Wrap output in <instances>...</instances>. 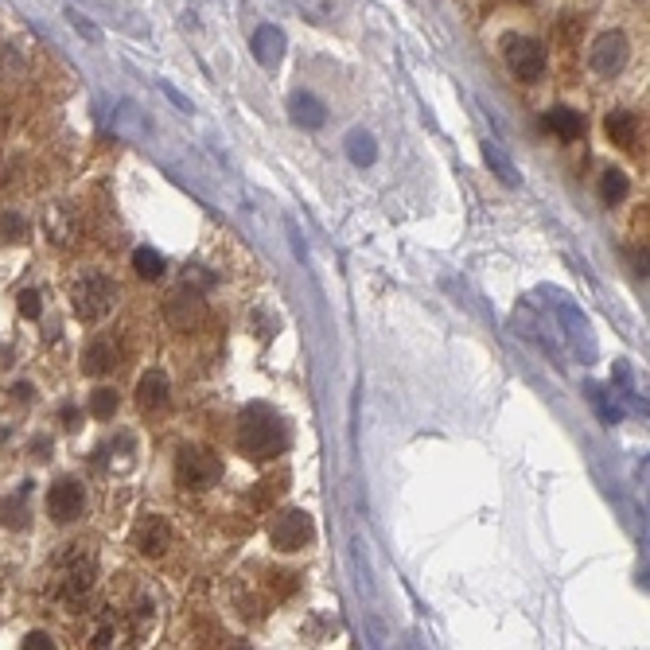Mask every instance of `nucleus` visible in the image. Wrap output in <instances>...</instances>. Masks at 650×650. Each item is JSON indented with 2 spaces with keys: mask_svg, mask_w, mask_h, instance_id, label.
Segmentation results:
<instances>
[{
  "mask_svg": "<svg viewBox=\"0 0 650 650\" xmlns=\"http://www.w3.org/2000/svg\"><path fill=\"white\" fill-rule=\"evenodd\" d=\"M289 110H292V121L301 125V129H323V121H328V106H323L316 94H308V90L292 94Z\"/></svg>",
  "mask_w": 650,
  "mask_h": 650,
  "instance_id": "obj_14",
  "label": "nucleus"
},
{
  "mask_svg": "<svg viewBox=\"0 0 650 650\" xmlns=\"http://www.w3.org/2000/svg\"><path fill=\"white\" fill-rule=\"evenodd\" d=\"M627 191H631V184H627V176H623L619 167H612V172L600 176V199H604L607 206L623 203V199H627Z\"/></svg>",
  "mask_w": 650,
  "mask_h": 650,
  "instance_id": "obj_20",
  "label": "nucleus"
},
{
  "mask_svg": "<svg viewBox=\"0 0 650 650\" xmlns=\"http://www.w3.org/2000/svg\"><path fill=\"white\" fill-rule=\"evenodd\" d=\"M167 401H172V378H167L164 370H145L137 382V406L145 413H160L167 409Z\"/></svg>",
  "mask_w": 650,
  "mask_h": 650,
  "instance_id": "obj_10",
  "label": "nucleus"
},
{
  "mask_svg": "<svg viewBox=\"0 0 650 650\" xmlns=\"http://www.w3.org/2000/svg\"><path fill=\"white\" fill-rule=\"evenodd\" d=\"M311 538H316V530H311V518L304 511H284L269 526V541L281 553H301L311 545Z\"/></svg>",
  "mask_w": 650,
  "mask_h": 650,
  "instance_id": "obj_6",
  "label": "nucleus"
},
{
  "mask_svg": "<svg viewBox=\"0 0 650 650\" xmlns=\"http://www.w3.org/2000/svg\"><path fill=\"white\" fill-rule=\"evenodd\" d=\"M541 125L550 129L553 137H561V140H577V137H584V113H580V110H569V106L545 110Z\"/></svg>",
  "mask_w": 650,
  "mask_h": 650,
  "instance_id": "obj_13",
  "label": "nucleus"
},
{
  "mask_svg": "<svg viewBox=\"0 0 650 650\" xmlns=\"http://www.w3.org/2000/svg\"><path fill=\"white\" fill-rule=\"evenodd\" d=\"M12 397H16V401H32V386H28V382L12 386Z\"/></svg>",
  "mask_w": 650,
  "mask_h": 650,
  "instance_id": "obj_28",
  "label": "nucleus"
},
{
  "mask_svg": "<svg viewBox=\"0 0 650 650\" xmlns=\"http://www.w3.org/2000/svg\"><path fill=\"white\" fill-rule=\"evenodd\" d=\"M20 646H24V650H51V646H55V639H51L47 631H28Z\"/></svg>",
  "mask_w": 650,
  "mask_h": 650,
  "instance_id": "obj_24",
  "label": "nucleus"
},
{
  "mask_svg": "<svg viewBox=\"0 0 650 650\" xmlns=\"http://www.w3.org/2000/svg\"><path fill=\"white\" fill-rule=\"evenodd\" d=\"M347 156H350V164L355 167H370L374 160H378V140H374L367 129H355V133L347 137Z\"/></svg>",
  "mask_w": 650,
  "mask_h": 650,
  "instance_id": "obj_18",
  "label": "nucleus"
},
{
  "mask_svg": "<svg viewBox=\"0 0 650 650\" xmlns=\"http://www.w3.org/2000/svg\"><path fill=\"white\" fill-rule=\"evenodd\" d=\"M604 129H607V137H612V145L627 148V152L635 148V140H639V117L627 113V110H612V113H607Z\"/></svg>",
  "mask_w": 650,
  "mask_h": 650,
  "instance_id": "obj_15",
  "label": "nucleus"
},
{
  "mask_svg": "<svg viewBox=\"0 0 650 650\" xmlns=\"http://www.w3.org/2000/svg\"><path fill=\"white\" fill-rule=\"evenodd\" d=\"M47 514L55 526H71L78 518L86 514V491L78 479H59V483H51L47 491Z\"/></svg>",
  "mask_w": 650,
  "mask_h": 650,
  "instance_id": "obj_7",
  "label": "nucleus"
},
{
  "mask_svg": "<svg viewBox=\"0 0 650 650\" xmlns=\"http://www.w3.org/2000/svg\"><path fill=\"white\" fill-rule=\"evenodd\" d=\"M133 550L140 557H148V561L164 557L167 550H172V522H167L164 514H145L137 522V530H133Z\"/></svg>",
  "mask_w": 650,
  "mask_h": 650,
  "instance_id": "obj_8",
  "label": "nucleus"
},
{
  "mask_svg": "<svg viewBox=\"0 0 650 650\" xmlns=\"http://www.w3.org/2000/svg\"><path fill=\"white\" fill-rule=\"evenodd\" d=\"M483 160H487V167L502 179L506 187H518V184H522V176H518V167L511 164V156H506V152L495 145V140H483Z\"/></svg>",
  "mask_w": 650,
  "mask_h": 650,
  "instance_id": "obj_17",
  "label": "nucleus"
},
{
  "mask_svg": "<svg viewBox=\"0 0 650 650\" xmlns=\"http://www.w3.org/2000/svg\"><path fill=\"white\" fill-rule=\"evenodd\" d=\"M94 577H98L94 553H86V545H67V553L59 557V584H55V592L67 604H78L90 588H94Z\"/></svg>",
  "mask_w": 650,
  "mask_h": 650,
  "instance_id": "obj_3",
  "label": "nucleus"
},
{
  "mask_svg": "<svg viewBox=\"0 0 650 650\" xmlns=\"http://www.w3.org/2000/svg\"><path fill=\"white\" fill-rule=\"evenodd\" d=\"M223 456L211 448H203V444H187V448H179V456H176V483L179 487H187V491H211L218 487V479H223Z\"/></svg>",
  "mask_w": 650,
  "mask_h": 650,
  "instance_id": "obj_2",
  "label": "nucleus"
},
{
  "mask_svg": "<svg viewBox=\"0 0 650 650\" xmlns=\"http://www.w3.org/2000/svg\"><path fill=\"white\" fill-rule=\"evenodd\" d=\"M502 55H506V67H511V74L518 78V82H541V74H545V47L538 43V39L506 35Z\"/></svg>",
  "mask_w": 650,
  "mask_h": 650,
  "instance_id": "obj_5",
  "label": "nucleus"
},
{
  "mask_svg": "<svg viewBox=\"0 0 650 650\" xmlns=\"http://www.w3.org/2000/svg\"><path fill=\"white\" fill-rule=\"evenodd\" d=\"M0 526H8V530H24V526H28V506L20 502V495L0 499Z\"/></svg>",
  "mask_w": 650,
  "mask_h": 650,
  "instance_id": "obj_21",
  "label": "nucleus"
},
{
  "mask_svg": "<svg viewBox=\"0 0 650 650\" xmlns=\"http://www.w3.org/2000/svg\"><path fill=\"white\" fill-rule=\"evenodd\" d=\"M557 316H561V323L569 328V339H573L577 347L584 343V355L592 358V355H596V343H592V335H588V320H584L573 304H561V308H557Z\"/></svg>",
  "mask_w": 650,
  "mask_h": 650,
  "instance_id": "obj_16",
  "label": "nucleus"
},
{
  "mask_svg": "<svg viewBox=\"0 0 650 650\" xmlns=\"http://www.w3.org/2000/svg\"><path fill=\"white\" fill-rule=\"evenodd\" d=\"M16 304H20V316H24V320H39V311H43V304H39V292H35V289H24Z\"/></svg>",
  "mask_w": 650,
  "mask_h": 650,
  "instance_id": "obj_23",
  "label": "nucleus"
},
{
  "mask_svg": "<svg viewBox=\"0 0 650 650\" xmlns=\"http://www.w3.org/2000/svg\"><path fill=\"white\" fill-rule=\"evenodd\" d=\"M117 304V284L106 272H86L82 281L74 284V316L82 323H98L106 320Z\"/></svg>",
  "mask_w": 650,
  "mask_h": 650,
  "instance_id": "obj_4",
  "label": "nucleus"
},
{
  "mask_svg": "<svg viewBox=\"0 0 650 650\" xmlns=\"http://www.w3.org/2000/svg\"><path fill=\"white\" fill-rule=\"evenodd\" d=\"M238 448L250 460H272L289 448V433H284L281 417L265 406H250L238 421Z\"/></svg>",
  "mask_w": 650,
  "mask_h": 650,
  "instance_id": "obj_1",
  "label": "nucleus"
},
{
  "mask_svg": "<svg viewBox=\"0 0 650 650\" xmlns=\"http://www.w3.org/2000/svg\"><path fill=\"white\" fill-rule=\"evenodd\" d=\"M133 269H137V277H145V281H160L164 277V257L152 250V245H140V250L133 253Z\"/></svg>",
  "mask_w": 650,
  "mask_h": 650,
  "instance_id": "obj_19",
  "label": "nucleus"
},
{
  "mask_svg": "<svg viewBox=\"0 0 650 650\" xmlns=\"http://www.w3.org/2000/svg\"><path fill=\"white\" fill-rule=\"evenodd\" d=\"M117 413V394L110 386H101V389H94L90 394V417H98V421H110Z\"/></svg>",
  "mask_w": 650,
  "mask_h": 650,
  "instance_id": "obj_22",
  "label": "nucleus"
},
{
  "mask_svg": "<svg viewBox=\"0 0 650 650\" xmlns=\"http://www.w3.org/2000/svg\"><path fill=\"white\" fill-rule=\"evenodd\" d=\"M24 230H28V226H24V218L5 215V238H8V242H20V238H24Z\"/></svg>",
  "mask_w": 650,
  "mask_h": 650,
  "instance_id": "obj_25",
  "label": "nucleus"
},
{
  "mask_svg": "<svg viewBox=\"0 0 650 650\" xmlns=\"http://www.w3.org/2000/svg\"><path fill=\"white\" fill-rule=\"evenodd\" d=\"M113 367H121V343H117L113 335H98V339L86 347V355H82V374L101 378V374H110Z\"/></svg>",
  "mask_w": 650,
  "mask_h": 650,
  "instance_id": "obj_11",
  "label": "nucleus"
},
{
  "mask_svg": "<svg viewBox=\"0 0 650 650\" xmlns=\"http://www.w3.org/2000/svg\"><path fill=\"white\" fill-rule=\"evenodd\" d=\"M250 51H253V59L262 62L265 71H272L284 59V51H289V39H284V32L277 28V24H262V28L253 32V39H250Z\"/></svg>",
  "mask_w": 650,
  "mask_h": 650,
  "instance_id": "obj_12",
  "label": "nucleus"
},
{
  "mask_svg": "<svg viewBox=\"0 0 650 650\" xmlns=\"http://www.w3.org/2000/svg\"><path fill=\"white\" fill-rule=\"evenodd\" d=\"M160 90H164V98H167V101H172V106H179V110H184V113H195V106H191V98H184V94H179V90H172V86H167V82H164Z\"/></svg>",
  "mask_w": 650,
  "mask_h": 650,
  "instance_id": "obj_26",
  "label": "nucleus"
},
{
  "mask_svg": "<svg viewBox=\"0 0 650 650\" xmlns=\"http://www.w3.org/2000/svg\"><path fill=\"white\" fill-rule=\"evenodd\" d=\"M588 62H592V71L604 74V78L619 74L623 62H627V35H623V32H604V35L592 43Z\"/></svg>",
  "mask_w": 650,
  "mask_h": 650,
  "instance_id": "obj_9",
  "label": "nucleus"
},
{
  "mask_svg": "<svg viewBox=\"0 0 650 650\" xmlns=\"http://www.w3.org/2000/svg\"><path fill=\"white\" fill-rule=\"evenodd\" d=\"M71 20H74V28H78V32H82L86 39H98V28H94V24H90V20H82V16H74V12H71Z\"/></svg>",
  "mask_w": 650,
  "mask_h": 650,
  "instance_id": "obj_27",
  "label": "nucleus"
}]
</instances>
